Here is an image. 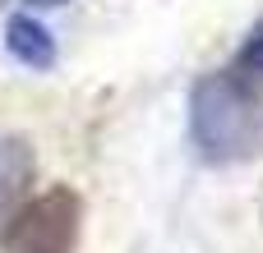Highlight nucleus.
Returning a JSON list of instances; mask_svg holds the SVG:
<instances>
[{"label":"nucleus","mask_w":263,"mask_h":253,"mask_svg":"<svg viewBox=\"0 0 263 253\" xmlns=\"http://www.w3.org/2000/svg\"><path fill=\"white\" fill-rule=\"evenodd\" d=\"M231 69H236L240 78H250V83H259V78H263V18L245 32V41H240V51H236Z\"/></svg>","instance_id":"obj_5"},{"label":"nucleus","mask_w":263,"mask_h":253,"mask_svg":"<svg viewBox=\"0 0 263 253\" xmlns=\"http://www.w3.org/2000/svg\"><path fill=\"white\" fill-rule=\"evenodd\" d=\"M190 143L208 166L254 161L263 152V111L254 83L236 69H213L190 88Z\"/></svg>","instance_id":"obj_1"},{"label":"nucleus","mask_w":263,"mask_h":253,"mask_svg":"<svg viewBox=\"0 0 263 253\" xmlns=\"http://www.w3.org/2000/svg\"><path fill=\"white\" fill-rule=\"evenodd\" d=\"M32 9H55V5H69V0H28Z\"/></svg>","instance_id":"obj_6"},{"label":"nucleus","mask_w":263,"mask_h":253,"mask_svg":"<svg viewBox=\"0 0 263 253\" xmlns=\"http://www.w3.org/2000/svg\"><path fill=\"white\" fill-rule=\"evenodd\" d=\"M83 235V198L69 184H55L37 198H23L0 221V253H74Z\"/></svg>","instance_id":"obj_2"},{"label":"nucleus","mask_w":263,"mask_h":253,"mask_svg":"<svg viewBox=\"0 0 263 253\" xmlns=\"http://www.w3.org/2000/svg\"><path fill=\"white\" fill-rule=\"evenodd\" d=\"M32 175H37L32 143L28 138H14V134H0V221L28 198Z\"/></svg>","instance_id":"obj_3"},{"label":"nucleus","mask_w":263,"mask_h":253,"mask_svg":"<svg viewBox=\"0 0 263 253\" xmlns=\"http://www.w3.org/2000/svg\"><path fill=\"white\" fill-rule=\"evenodd\" d=\"M5 51H9L18 65H28V69H51V65H55V37H51L46 23L32 18V14H14V18L5 23Z\"/></svg>","instance_id":"obj_4"}]
</instances>
